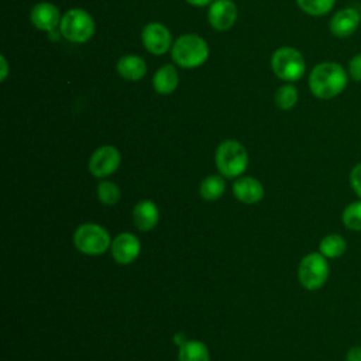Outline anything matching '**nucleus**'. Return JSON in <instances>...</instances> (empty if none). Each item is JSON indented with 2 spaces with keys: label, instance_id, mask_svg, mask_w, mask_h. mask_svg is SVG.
<instances>
[{
  "label": "nucleus",
  "instance_id": "obj_27",
  "mask_svg": "<svg viewBox=\"0 0 361 361\" xmlns=\"http://www.w3.org/2000/svg\"><path fill=\"white\" fill-rule=\"evenodd\" d=\"M345 361H361V345L351 347L345 354Z\"/></svg>",
  "mask_w": 361,
  "mask_h": 361
},
{
  "label": "nucleus",
  "instance_id": "obj_24",
  "mask_svg": "<svg viewBox=\"0 0 361 361\" xmlns=\"http://www.w3.org/2000/svg\"><path fill=\"white\" fill-rule=\"evenodd\" d=\"M298 102V90L293 85H282L275 92V103L281 110H290Z\"/></svg>",
  "mask_w": 361,
  "mask_h": 361
},
{
  "label": "nucleus",
  "instance_id": "obj_4",
  "mask_svg": "<svg viewBox=\"0 0 361 361\" xmlns=\"http://www.w3.org/2000/svg\"><path fill=\"white\" fill-rule=\"evenodd\" d=\"M73 244L82 254L96 257L110 250L111 238L103 226L96 223H85L75 230Z\"/></svg>",
  "mask_w": 361,
  "mask_h": 361
},
{
  "label": "nucleus",
  "instance_id": "obj_12",
  "mask_svg": "<svg viewBox=\"0 0 361 361\" xmlns=\"http://www.w3.org/2000/svg\"><path fill=\"white\" fill-rule=\"evenodd\" d=\"M360 23H361V13H358L355 8L347 7V8L338 10L331 17L329 28L334 37L348 38L358 30Z\"/></svg>",
  "mask_w": 361,
  "mask_h": 361
},
{
  "label": "nucleus",
  "instance_id": "obj_16",
  "mask_svg": "<svg viewBox=\"0 0 361 361\" xmlns=\"http://www.w3.org/2000/svg\"><path fill=\"white\" fill-rule=\"evenodd\" d=\"M117 72L121 78L126 80L137 82L141 80L147 73V63L145 61L138 55H124L117 62Z\"/></svg>",
  "mask_w": 361,
  "mask_h": 361
},
{
  "label": "nucleus",
  "instance_id": "obj_14",
  "mask_svg": "<svg viewBox=\"0 0 361 361\" xmlns=\"http://www.w3.org/2000/svg\"><path fill=\"white\" fill-rule=\"evenodd\" d=\"M233 195L237 200L245 204H254L262 200L264 186L252 176H240L233 183Z\"/></svg>",
  "mask_w": 361,
  "mask_h": 361
},
{
  "label": "nucleus",
  "instance_id": "obj_22",
  "mask_svg": "<svg viewBox=\"0 0 361 361\" xmlns=\"http://www.w3.org/2000/svg\"><path fill=\"white\" fill-rule=\"evenodd\" d=\"M341 221L345 228L351 231H361V200L353 202L344 207Z\"/></svg>",
  "mask_w": 361,
  "mask_h": 361
},
{
  "label": "nucleus",
  "instance_id": "obj_8",
  "mask_svg": "<svg viewBox=\"0 0 361 361\" xmlns=\"http://www.w3.org/2000/svg\"><path fill=\"white\" fill-rule=\"evenodd\" d=\"M121 162L120 151L113 145L99 147L89 159V171L96 178H107L114 173Z\"/></svg>",
  "mask_w": 361,
  "mask_h": 361
},
{
  "label": "nucleus",
  "instance_id": "obj_20",
  "mask_svg": "<svg viewBox=\"0 0 361 361\" xmlns=\"http://www.w3.org/2000/svg\"><path fill=\"white\" fill-rule=\"evenodd\" d=\"M209 350L203 341L188 340L178 350V361H209Z\"/></svg>",
  "mask_w": 361,
  "mask_h": 361
},
{
  "label": "nucleus",
  "instance_id": "obj_17",
  "mask_svg": "<svg viewBox=\"0 0 361 361\" xmlns=\"http://www.w3.org/2000/svg\"><path fill=\"white\" fill-rule=\"evenodd\" d=\"M152 85L157 93L159 94H171L176 90L179 85V75L178 71L172 65L161 66L152 79Z\"/></svg>",
  "mask_w": 361,
  "mask_h": 361
},
{
  "label": "nucleus",
  "instance_id": "obj_23",
  "mask_svg": "<svg viewBox=\"0 0 361 361\" xmlns=\"http://www.w3.org/2000/svg\"><path fill=\"white\" fill-rule=\"evenodd\" d=\"M121 197V190L117 183L111 180H102L97 185V199L106 204V206H113L116 204Z\"/></svg>",
  "mask_w": 361,
  "mask_h": 361
},
{
  "label": "nucleus",
  "instance_id": "obj_3",
  "mask_svg": "<svg viewBox=\"0 0 361 361\" xmlns=\"http://www.w3.org/2000/svg\"><path fill=\"white\" fill-rule=\"evenodd\" d=\"M172 59L180 68H197L209 56L207 42L196 34L180 35L171 49Z\"/></svg>",
  "mask_w": 361,
  "mask_h": 361
},
{
  "label": "nucleus",
  "instance_id": "obj_19",
  "mask_svg": "<svg viewBox=\"0 0 361 361\" xmlns=\"http://www.w3.org/2000/svg\"><path fill=\"white\" fill-rule=\"evenodd\" d=\"M347 250V243L340 234H327L319 243V252L323 254L327 259H336L344 255Z\"/></svg>",
  "mask_w": 361,
  "mask_h": 361
},
{
  "label": "nucleus",
  "instance_id": "obj_30",
  "mask_svg": "<svg viewBox=\"0 0 361 361\" xmlns=\"http://www.w3.org/2000/svg\"><path fill=\"white\" fill-rule=\"evenodd\" d=\"M189 4L192 6H196V7H203V6H207V4H212L213 1L216 0H186Z\"/></svg>",
  "mask_w": 361,
  "mask_h": 361
},
{
  "label": "nucleus",
  "instance_id": "obj_1",
  "mask_svg": "<svg viewBox=\"0 0 361 361\" xmlns=\"http://www.w3.org/2000/svg\"><path fill=\"white\" fill-rule=\"evenodd\" d=\"M348 75L345 69L337 62H320L309 75V89L317 99L329 100L347 87Z\"/></svg>",
  "mask_w": 361,
  "mask_h": 361
},
{
  "label": "nucleus",
  "instance_id": "obj_5",
  "mask_svg": "<svg viewBox=\"0 0 361 361\" xmlns=\"http://www.w3.org/2000/svg\"><path fill=\"white\" fill-rule=\"evenodd\" d=\"M330 274L327 258L320 252L306 254L298 267V279L307 290H317L327 282Z\"/></svg>",
  "mask_w": 361,
  "mask_h": 361
},
{
  "label": "nucleus",
  "instance_id": "obj_10",
  "mask_svg": "<svg viewBox=\"0 0 361 361\" xmlns=\"http://www.w3.org/2000/svg\"><path fill=\"white\" fill-rule=\"evenodd\" d=\"M142 44L154 55H162L171 48V31L161 23H149L142 28Z\"/></svg>",
  "mask_w": 361,
  "mask_h": 361
},
{
  "label": "nucleus",
  "instance_id": "obj_6",
  "mask_svg": "<svg viewBox=\"0 0 361 361\" xmlns=\"http://www.w3.org/2000/svg\"><path fill=\"white\" fill-rule=\"evenodd\" d=\"M271 68L279 79L296 82L303 76L306 62L298 49L292 47H281L271 56Z\"/></svg>",
  "mask_w": 361,
  "mask_h": 361
},
{
  "label": "nucleus",
  "instance_id": "obj_15",
  "mask_svg": "<svg viewBox=\"0 0 361 361\" xmlns=\"http://www.w3.org/2000/svg\"><path fill=\"white\" fill-rule=\"evenodd\" d=\"M159 220V209L149 199L140 200L133 209V221L140 231H151Z\"/></svg>",
  "mask_w": 361,
  "mask_h": 361
},
{
  "label": "nucleus",
  "instance_id": "obj_29",
  "mask_svg": "<svg viewBox=\"0 0 361 361\" xmlns=\"http://www.w3.org/2000/svg\"><path fill=\"white\" fill-rule=\"evenodd\" d=\"M0 61H1V82H4L7 78V73H8V66H7V61H6L4 55L0 56Z\"/></svg>",
  "mask_w": 361,
  "mask_h": 361
},
{
  "label": "nucleus",
  "instance_id": "obj_13",
  "mask_svg": "<svg viewBox=\"0 0 361 361\" xmlns=\"http://www.w3.org/2000/svg\"><path fill=\"white\" fill-rule=\"evenodd\" d=\"M30 20L32 25H35L38 30L52 32L61 24L62 17L56 6L48 1H41L31 8Z\"/></svg>",
  "mask_w": 361,
  "mask_h": 361
},
{
  "label": "nucleus",
  "instance_id": "obj_28",
  "mask_svg": "<svg viewBox=\"0 0 361 361\" xmlns=\"http://www.w3.org/2000/svg\"><path fill=\"white\" fill-rule=\"evenodd\" d=\"M189 338L185 336V333H182V331H179V333H175L173 334V343L178 345V347H180L183 343H186Z\"/></svg>",
  "mask_w": 361,
  "mask_h": 361
},
{
  "label": "nucleus",
  "instance_id": "obj_26",
  "mask_svg": "<svg viewBox=\"0 0 361 361\" xmlns=\"http://www.w3.org/2000/svg\"><path fill=\"white\" fill-rule=\"evenodd\" d=\"M348 76L355 82H361V54H357L350 59Z\"/></svg>",
  "mask_w": 361,
  "mask_h": 361
},
{
  "label": "nucleus",
  "instance_id": "obj_25",
  "mask_svg": "<svg viewBox=\"0 0 361 361\" xmlns=\"http://www.w3.org/2000/svg\"><path fill=\"white\" fill-rule=\"evenodd\" d=\"M350 186L353 192L361 197V162L355 164L350 171Z\"/></svg>",
  "mask_w": 361,
  "mask_h": 361
},
{
  "label": "nucleus",
  "instance_id": "obj_11",
  "mask_svg": "<svg viewBox=\"0 0 361 361\" xmlns=\"http://www.w3.org/2000/svg\"><path fill=\"white\" fill-rule=\"evenodd\" d=\"M237 16V6L231 0H216L210 4L207 18L213 28L226 31L234 25Z\"/></svg>",
  "mask_w": 361,
  "mask_h": 361
},
{
  "label": "nucleus",
  "instance_id": "obj_7",
  "mask_svg": "<svg viewBox=\"0 0 361 361\" xmlns=\"http://www.w3.org/2000/svg\"><path fill=\"white\" fill-rule=\"evenodd\" d=\"M59 30L62 37L68 41L82 44L92 38L94 32V21L86 10L71 8L62 16Z\"/></svg>",
  "mask_w": 361,
  "mask_h": 361
},
{
  "label": "nucleus",
  "instance_id": "obj_31",
  "mask_svg": "<svg viewBox=\"0 0 361 361\" xmlns=\"http://www.w3.org/2000/svg\"><path fill=\"white\" fill-rule=\"evenodd\" d=\"M360 13H361V11H360Z\"/></svg>",
  "mask_w": 361,
  "mask_h": 361
},
{
  "label": "nucleus",
  "instance_id": "obj_18",
  "mask_svg": "<svg viewBox=\"0 0 361 361\" xmlns=\"http://www.w3.org/2000/svg\"><path fill=\"white\" fill-rule=\"evenodd\" d=\"M226 192V180L223 175H209L206 176L199 186L200 197L209 202L219 200Z\"/></svg>",
  "mask_w": 361,
  "mask_h": 361
},
{
  "label": "nucleus",
  "instance_id": "obj_21",
  "mask_svg": "<svg viewBox=\"0 0 361 361\" xmlns=\"http://www.w3.org/2000/svg\"><path fill=\"white\" fill-rule=\"evenodd\" d=\"M299 8L313 17L326 16L334 7L336 0H296Z\"/></svg>",
  "mask_w": 361,
  "mask_h": 361
},
{
  "label": "nucleus",
  "instance_id": "obj_2",
  "mask_svg": "<svg viewBox=\"0 0 361 361\" xmlns=\"http://www.w3.org/2000/svg\"><path fill=\"white\" fill-rule=\"evenodd\" d=\"M216 166L224 178H240L248 166V152L245 147L235 140L223 141L214 155Z\"/></svg>",
  "mask_w": 361,
  "mask_h": 361
},
{
  "label": "nucleus",
  "instance_id": "obj_9",
  "mask_svg": "<svg viewBox=\"0 0 361 361\" xmlns=\"http://www.w3.org/2000/svg\"><path fill=\"white\" fill-rule=\"evenodd\" d=\"M110 252L117 264H121V265L131 264L138 258L141 252L140 240L133 233H120L111 241Z\"/></svg>",
  "mask_w": 361,
  "mask_h": 361
}]
</instances>
